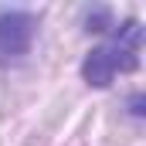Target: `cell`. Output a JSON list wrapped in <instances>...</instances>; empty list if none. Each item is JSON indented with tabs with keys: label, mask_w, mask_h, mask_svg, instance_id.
<instances>
[{
	"label": "cell",
	"mask_w": 146,
	"mask_h": 146,
	"mask_svg": "<svg viewBox=\"0 0 146 146\" xmlns=\"http://www.w3.org/2000/svg\"><path fill=\"white\" fill-rule=\"evenodd\" d=\"M37 34V17L27 10H0V61H21Z\"/></svg>",
	"instance_id": "obj_2"
},
{
	"label": "cell",
	"mask_w": 146,
	"mask_h": 146,
	"mask_svg": "<svg viewBox=\"0 0 146 146\" xmlns=\"http://www.w3.org/2000/svg\"><path fill=\"white\" fill-rule=\"evenodd\" d=\"M139 51H143V27L139 21H126V24H112L109 41H102L99 48H92L82 61V78L95 88L112 85L119 75L133 72L139 65Z\"/></svg>",
	"instance_id": "obj_1"
}]
</instances>
